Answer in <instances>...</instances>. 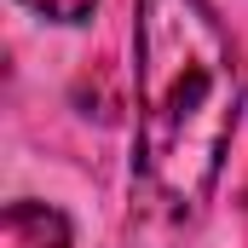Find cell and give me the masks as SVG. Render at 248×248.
I'll return each instance as SVG.
<instances>
[{
    "mask_svg": "<svg viewBox=\"0 0 248 248\" xmlns=\"http://www.w3.org/2000/svg\"><path fill=\"white\" fill-rule=\"evenodd\" d=\"M0 248H69V219L46 202H6Z\"/></svg>",
    "mask_w": 248,
    "mask_h": 248,
    "instance_id": "2",
    "label": "cell"
},
{
    "mask_svg": "<svg viewBox=\"0 0 248 248\" xmlns=\"http://www.w3.org/2000/svg\"><path fill=\"white\" fill-rule=\"evenodd\" d=\"M23 6L41 12V17H52V23H87L98 0H23Z\"/></svg>",
    "mask_w": 248,
    "mask_h": 248,
    "instance_id": "3",
    "label": "cell"
},
{
    "mask_svg": "<svg viewBox=\"0 0 248 248\" xmlns=\"http://www.w3.org/2000/svg\"><path fill=\"white\" fill-rule=\"evenodd\" d=\"M133 202L122 248H185L243 122V63L208 0H133Z\"/></svg>",
    "mask_w": 248,
    "mask_h": 248,
    "instance_id": "1",
    "label": "cell"
}]
</instances>
